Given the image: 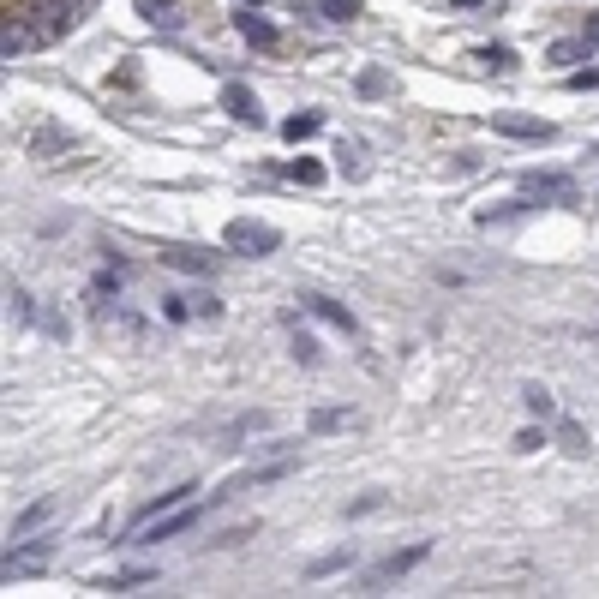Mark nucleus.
Returning a JSON list of instances; mask_svg holds the SVG:
<instances>
[{"label":"nucleus","instance_id":"f257e3e1","mask_svg":"<svg viewBox=\"0 0 599 599\" xmlns=\"http://www.w3.org/2000/svg\"><path fill=\"white\" fill-rule=\"evenodd\" d=\"M186 528H198V504H174L168 516H150V522L138 528V540L156 546V540H174V534H186Z\"/></svg>","mask_w":599,"mask_h":599},{"label":"nucleus","instance_id":"f03ea898","mask_svg":"<svg viewBox=\"0 0 599 599\" xmlns=\"http://www.w3.org/2000/svg\"><path fill=\"white\" fill-rule=\"evenodd\" d=\"M228 246H240V252H252V258H264V252H276V228H264V222H228V234H222Z\"/></svg>","mask_w":599,"mask_h":599},{"label":"nucleus","instance_id":"7ed1b4c3","mask_svg":"<svg viewBox=\"0 0 599 599\" xmlns=\"http://www.w3.org/2000/svg\"><path fill=\"white\" fill-rule=\"evenodd\" d=\"M222 108H228L240 126H264V108H258V96H252L246 84H222Z\"/></svg>","mask_w":599,"mask_h":599},{"label":"nucleus","instance_id":"20e7f679","mask_svg":"<svg viewBox=\"0 0 599 599\" xmlns=\"http://www.w3.org/2000/svg\"><path fill=\"white\" fill-rule=\"evenodd\" d=\"M492 126L510 132V138H522V144H552V126H546V120H528V114H498Z\"/></svg>","mask_w":599,"mask_h":599},{"label":"nucleus","instance_id":"39448f33","mask_svg":"<svg viewBox=\"0 0 599 599\" xmlns=\"http://www.w3.org/2000/svg\"><path fill=\"white\" fill-rule=\"evenodd\" d=\"M36 12H42V36H66L78 24V0H42Z\"/></svg>","mask_w":599,"mask_h":599},{"label":"nucleus","instance_id":"423d86ee","mask_svg":"<svg viewBox=\"0 0 599 599\" xmlns=\"http://www.w3.org/2000/svg\"><path fill=\"white\" fill-rule=\"evenodd\" d=\"M240 36H246V42H258V48H276V24H270V18H258V6H252V12H240Z\"/></svg>","mask_w":599,"mask_h":599},{"label":"nucleus","instance_id":"0eeeda50","mask_svg":"<svg viewBox=\"0 0 599 599\" xmlns=\"http://www.w3.org/2000/svg\"><path fill=\"white\" fill-rule=\"evenodd\" d=\"M30 42H42V30H30L24 18H6V36H0V48H6V60H12V54H24Z\"/></svg>","mask_w":599,"mask_h":599},{"label":"nucleus","instance_id":"6e6552de","mask_svg":"<svg viewBox=\"0 0 599 599\" xmlns=\"http://www.w3.org/2000/svg\"><path fill=\"white\" fill-rule=\"evenodd\" d=\"M54 510H60V504H54V498H42V504H30L24 516H12V540H24V534H36V528H42V522H48Z\"/></svg>","mask_w":599,"mask_h":599},{"label":"nucleus","instance_id":"1a4fd4ad","mask_svg":"<svg viewBox=\"0 0 599 599\" xmlns=\"http://www.w3.org/2000/svg\"><path fill=\"white\" fill-rule=\"evenodd\" d=\"M522 186H528V192H540V198H576V186H570L564 174H528Z\"/></svg>","mask_w":599,"mask_h":599},{"label":"nucleus","instance_id":"9d476101","mask_svg":"<svg viewBox=\"0 0 599 599\" xmlns=\"http://www.w3.org/2000/svg\"><path fill=\"white\" fill-rule=\"evenodd\" d=\"M306 306H312L324 324H336V330H348V336H354V312H348V306H336V300H324V294H312Z\"/></svg>","mask_w":599,"mask_h":599},{"label":"nucleus","instance_id":"9b49d317","mask_svg":"<svg viewBox=\"0 0 599 599\" xmlns=\"http://www.w3.org/2000/svg\"><path fill=\"white\" fill-rule=\"evenodd\" d=\"M162 258H168L174 270H186V276H210V270H216L204 252H186V246H174V252H162Z\"/></svg>","mask_w":599,"mask_h":599},{"label":"nucleus","instance_id":"f8f14e48","mask_svg":"<svg viewBox=\"0 0 599 599\" xmlns=\"http://www.w3.org/2000/svg\"><path fill=\"white\" fill-rule=\"evenodd\" d=\"M420 558H426V546H408V552H396V558H384V564H378V582H390V576H402V570H414Z\"/></svg>","mask_w":599,"mask_h":599},{"label":"nucleus","instance_id":"ddd939ff","mask_svg":"<svg viewBox=\"0 0 599 599\" xmlns=\"http://www.w3.org/2000/svg\"><path fill=\"white\" fill-rule=\"evenodd\" d=\"M474 60H486V66H492V72H516V54H510V48H504V42H486V48H480V54H474Z\"/></svg>","mask_w":599,"mask_h":599},{"label":"nucleus","instance_id":"4468645a","mask_svg":"<svg viewBox=\"0 0 599 599\" xmlns=\"http://www.w3.org/2000/svg\"><path fill=\"white\" fill-rule=\"evenodd\" d=\"M588 48H594L588 36H582V42H552V60H558V66H576V60H582Z\"/></svg>","mask_w":599,"mask_h":599},{"label":"nucleus","instance_id":"2eb2a0df","mask_svg":"<svg viewBox=\"0 0 599 599\" xmlns=\"http://www.w3.org/2000/svg\"><path fill=\"white\" fill-rule=\"evenodd\" d=\"M318 126H324V120H318V114H294V120H288V126H282V138H294V144H300V138H312V132H318Z\"/></svg>","mask_w":599,"mask_h":599},{"label":"nucleus","instance_id":"dca6fc26","mask_svg":"<svg viewBox=\"0 0 599 599\" xmlns=\"http://www.w3.org/2000/svg\"><path fill=\"white\" fill-rule=\"evenodd\" d=\"M138 12H144L150 24H168V30L180 24V12H168V0H138Z\"/></svg>","mask_w":599,"mask_h":599},{"label":"nucleus","instance_id":"f3484780","mask_svg":"<svg viewBox=\"0 0 599 599\" xmlns=\"http://www.w3.org/2000/svg\"><path fill=\"white\" fill-rule=\"evenodd\" d=\"M288 174H294L300 186H318V180H324V168H318V162H288Z\"/></svg>","mask_w":599,"mask_h":599},{"label":"nucleus","instance_id":"a211bd4d","mask_svg":"<svg viewBox=\"0 0 599 599\" xmlns=\"http://www.w3.org/2000/svg\"><path fill=\"white\" fill-rule=\"evenodd\" d=\"M318 12H324V18H354L360 0H318Z\"/></svg>","mask_w":599,"mask_h":599},{"label":"nucleus","instance_id":"6ab92c4d","mask_svg":"<svg viewBox=\"0 0 599 599\" xmlns=\"http://www.w3.org/2000/svg\"><path fill=\"white\" fill-rule=\"evenodd\" d=\"M342 564H348V552H330V558H318V564H312V576H336Z\"/></svg>","mask_w":599,"mask_h":599},{"label":"nucleus","instance_id":"aec40b11","mask_svg":"<svg viewBox=\"0 0 599 599\" xmlns=\"http://www.w3.org/2000/svg\"><path fill=\"white\" fill-rule=\"evenodd\" d=\"M570 90H599V66H588V72H570Z\"/></svg>","mask_w":599,"mask_h":599},{"label":"nucleus","instance_id":"412c9836","mask_svg":"<svg viewBox=\"0 0 599 599\" xmlns=\"http://www.w3.org/2000/svg\"><path fill=\"white\" fill-rule=\"evenodd\" d=\"M522 402H528V408H534V414H552V396H546V390H540V384H534V390H528V396H522Z\"/></svg>","mask_w":599,"mask_h":599},{"label":"nucleus","instance_id":"4be33fe9","mask_svg":"<svg viewBox=\"0 0 599 599\" xmlns=\"http://www.w3.org/2000/svg\"><path fill=\"white\" fill-rule=\"evenodd\" d=\"M582 36H588V42H594V48H599V12H594V18H588V30H582Z\"/></svg>","mask_w":599,"mask_h":599},{"label":"nucleus","instance_id":"5701e85b","mask_svg":"<svg viewBox=\"0 0 599 599\" xmlns=\"http://www.w3.org/2000/svg\"><path fill=\"white\" fill-rule=\"evenodd\" d=\"M450 6H492V0H450Z\"/></svg>","mask_w":599,"mask_h":599},{"label":"nucleus","instance_id":"b1692460","mask_svg":"<svg viewBox=\"0 0 599 599\" xmlns=\"http://www.w3.org/2000/svg\"><path fill=\"white\" fill-rule=\"evenodd\" d=\"M246 6H258V0H246Z\"/></svg>","mask_w":599,"mask_h":599}]
</instances>
